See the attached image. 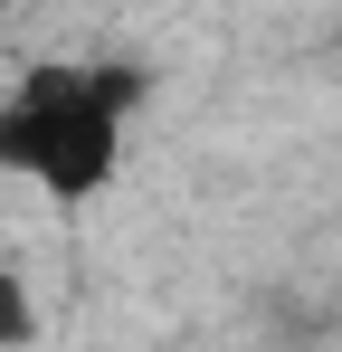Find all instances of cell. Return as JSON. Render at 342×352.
<instances>
[{
    "mask_svg": "<svg viewBox=\"0 0 342 352\" xmlns=\"http://www.w3.org/2000/svg\"><path fill=\"white\" fill-rule=\"evenodd\" d=\"M29 343H38V295L19 267H0V352H29Z\"/></svg>",
    "mask_w": 342,
    "mask_h": 352,
    "instance_id": "obj_2",
    "label": "cell"
},
{
    "mask_svg": "<svg viewBox=\"0 0 342 352\" xmlns=\"http://www.w3.org/2000/svg\"><path fill=\"white\" fill-rule=\"evenodd\" d=\"M133 76L124 67H76L48 58L29 67L10 96H0V172L29 181L57 210H86L105 200L114 172H124V124H133Z\"/></svg>",
    "mask_w": 342,
    "mask_h": 352,
    "instance_id": "obj_1",
    "label": "cell"
},
{
    "mask_svg": "<svg viewBox=\"0 0 342 352\" xmlns=\"http://www.w3.org/2000/svg\"><path fill=\"white\" fill-rule=\"evenodd\" d=\"M0 10H10V0H0Z\"/></svg>",
    "mask_w": 342,
    "mask_h": 352,
    "instance_id": "obj_3",
    "label": "cell"
}]
</instances>
